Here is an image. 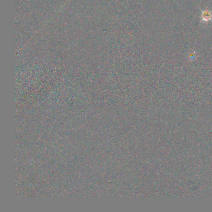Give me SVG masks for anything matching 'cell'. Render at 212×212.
Masks as SVG:
<instances>
[{"label": "cell", "instance_id": "obj_1", "mask_svg": "<svg viewBox=\"0 0 212 212\" xmlns=\"http://www.w3.org/2000/svg\"><path fill=\"white\" fill-rule=\"evenodd\" d=\"M211 18V14L208 11H203V15H202V19L204 21H207L208 20H210Z\"/></svg>", "mask_w": 212, "mask_h": 212}]
</instances>
